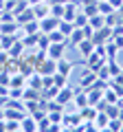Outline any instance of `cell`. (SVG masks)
<instances>
[{
  "instance_id": "cell-5",
  "label": "cell",
  "mask_w": 123,
  "mask_h": 132,
  "mask_svg": "<svg viewBox=\"0 0 123 132\" xmlns=\"http://www.w3.org/2000/svg\"><path fill=\"white\" fill-rule=\"evenodd\" d=\"M35 73H40V75H53L55 73V60H51L48 55L44 60H40L35 64Z\"/></svg>"
},
{
  "instance_id": "cell-17",
  "label": "cell",
  "mask_w": 123,
  "mask_h": 132,
  "mask_svg": "<svg viewBox=\"0 0 123 132\" xmlns=\"http://www.w3.org/2000/svg\"><path fill=\"white\" fill-rule=\"evenodd\" d=\"M20 130H38V121H35L31 114H27V117H22V121H20Z\"/></svg>"
},
{
  "instance_id": "cell-14",
  "label": "cell",
  "mask_w": 123,
  "mask_h": 132,
  "mask_svg": "<svg viewBox=\"0 0 123 132\" xmlns=\"http://www.w3.org/2000/svg\"><path fill=\"white\" fill-rule=\"evenodd\" d=\"M108 121H110V117L103 110H99L97 117H95V121H92V126H95V130H106V128H108Z\"/></svg>"
},
{
  "instance_id": "cell-15",
  "label": "cell",
  "mask_w": 123,
  "mask_h": 132,
  "mask_svg": "<svg viewBox=\"0 0 123 132\" xmlns=\"http://www.w3.org/2000/svg\"><path fill=\"white\" fill-rule=\"evenodd\" d=\"M7 53H9V57H13V60H22V55H24V44L20 42V40H15Z\"/></svg>"
},
{
  "instance_id": "cell-26",
  "label": "cell",
  "mask_w": 123,
  "mask_h": 132,
  "mask_svg": "<svg viewBox=\"0 0 123 132\" xmlns=\"http://www.w3.org/2000/svg\"><path fill=\"white\" fill-rule=\"evenodd\" d=\"M66 81H68V75H61V73H53V84H55V86H59V88H61V86H66Z\"/></svg>"
},
{
  "instance_id": "cell-27",
  "label": "cell",
  "mask_w": 123,
  "mask_h": 132,
  "mask_svg": "<svg viewBox=\"0 0 123 132\" xmlns=\"http://www.w3.org/2000/svg\"><path fill=\"white\" fill-rule=\"evenodd\" d=\"M38 130H51V119L48 117H42L38 121Z\"/></svg>"
},
{
  "instance_id": "cell-24",
  "label": "cell",
  "mask_w": 123,
  "mask_h": 132,
  "mask_svg": "<svg viewBox=\"0 0 123 132\" xmlns=\"http://www.w3.org/2000/svg\"><path fill=\"white\" fill-rule=\"evenodd\" d=\"M103 99L108 101V104H117V101H119V95H117V93H114V90L108 86V88L103 90Z\"/></svg>"
},
{
  "instance_id": "cell-18",
  "label": "cell",
  "mask_w": 123,
  "mask_h": 132,
  "mask_svg": "<svg viewBox=\"0 0 123 132\" xmlns=\"http://www.w3.org/2000/svg\"><path fill=\"white\" fill-rule=\"evenodd\" d=\"M86 24H88V15H86L84 11H77L75 18H73V27L75 29H84Z\"/></svg>"
},
{
  "instance_id": "cell-12",
  "label": "cell",
  "mask_w": 123,
  "mask_h": 132,
  "mask_svg": "<svg viewBox=\"0 0 123 132\" xmlns=\"http://www.w3.org/2000/svg\"><path fill=\"white\" fill-rule=\"evenodd\" d=\"M48 13H51V5H48L46 0H44V2H40V5H33V15H35V20L46 18Z\"/></svg>"
},
{
  "instance_id": "cell-20",
  "label": "cell",
  "mask_w": 123,
  "mask_h": 132,
  "mask_svg": "<svg viewBox=\"0 0 123 132\" xmlns=\"http://www.w3.org/2000/svg\"><path fill=\"white\" fill-rule=\"evenodd\" d=\"M88 24L92 29H101L106 24V18H103V13H95V15H90L88 18Z\"/></svg>"
},
{
  "instance_id": "cell-9",
  "label": "cell",
  "mask_w": 123,
  "mask_h": 132,
  "mask_svg": "<svg viewBox=\"0 0 123 132\" xmlns=\"http://www.w3.org/2000/svg\"><path fill=\"white\" fill-rule=\"evenodd\" d=\"M73 68H75V64H73V62H68V60H66V55L59 57V60L55 62V71H57V73H61V75H71Z\"/></svg>"
},
{
  "instance_id": "cell-3",
  "label": "cell",
  "mask_w": 123,
  "mask_h": 132,
  "mask_svg": "<svg viewBox=\"0 0 123 132\" xmlns=\"http://www.w3.org/2000/svg\"><path fill=\"white\" fill-rule=\"evenodd\" d=\"M112 38V27H108V24H103L101 29H95V33H92V42H95V46L97 44H106L108 40Z\"/></svg>"
},
{
  "instance_id": "cell-16",
  "label": "cell",
  "mask_w": 123,
  "mask_h": 132,
  "mask_svg": "<svg viewBox=\"0 0 123 132\" xmlns=\"http://www.w3.org/2000/svg\"><path fill=\"white\" fill-rule=\"evenodd\" d=\"M84 38H86V35H84V29H73V33L68 35V46H77Z\"/></svg>"
},
{
  "instance_id": "cell-28",
  "label": "cell",
  "mask_w": 123,
  "mask_h": 132,
  "mask_svg": "<svg viewBox=\"0 0 123 132\" xmlns=\"http://www.w3.org/2000/svg\"><path fill=\"white\" fill-rule=\"evenodd\" d=\"M27 2H29L31 7H33V5H40V2H44V0H27Z\"/></svg>"
},
{
  "instance_id": "cell-6",
  "label": "cell",
  "mask_w": 123,
  "mask_h": 132,
  "mask_svg": "<svg viewBox=\"0 0 123 132\" xmlns=\"http://www.w3.org/2000/svg\"><path fill=\"white\" fill-rule=\"evenodd\" d=\"M95 79H97V73H95V71H90V68H86V66H84V73H81V77H79V88L88 90L90 86L95 84Z\"/></svg>"
},
{
  "instance_id": "cell-13",
  "label": "cell",
  "mask_w": 123,
  "mask_h": 132,
  "mask_svg": "<svg viewBox=\"0 0 123 132\" xmlns=\"http://www.w3.org/2000/svg\"><path fill=\"white\" fill-rule=\"evenodd\" d=\"M97 106H92V104H88V106H84V108L79 110V114H81V119L84 121H95V117H97Z\"/></svg>"
},
{
  "instance_id": "cell-10",
  "label": "cell",
  "mask_w": 123,
  "mask_h": 132,
  "mask_svg": "<svg viewBox=\"0 0 123 132\" xmlns=\"http://www.w3.org/2000/svg\"><path fill=\"white\" fill-rule=\"evenodd\" d=\"M73 104H75L77 110H81L84 106H88V93H86L84 88H77L75 95H73Z\"/></svg>"
},
{
  "instance_id": "cell-30",
  "label": "cell",
  "mask_w": 123,
  "mask_h": 132,
  "mask_svg": "<svg viewBox=\"0 0 123 132\" xmlns=\"http://www.w3.org/2000/svg\"><path fill=\"white\" fill-rule=\"evenodd\" d=\"M117 104H119V108H123V95L119 97V101H117Z\"/></svg>"
},
{
  "instance_id": "cell-29",
  "label": "cell",
  "mask_w": 123,
  "mask_h": 132,
  "mask_svg": "<svg viewBox=\"0 0 123 132\" xmlns=\"http://www.w3.org/2000/svg\"><path fill=\"white\" fill-rule=\"evenodd\" d=\"M0 121H5V108H0Z\"/></svg>"
},
{
  "instance_id": "cell-23",
  "label": "cell",
  "mask_w": 123,
  "mask_h": 132,
  "mask_svg": "<svg viewBox=\"0 0 123 132\" xmlns=\"http://www.w3.org/2000/svg\"><path fill=\"white\" fill-rule=\"evenodd\" d=\"M51 5V2H48ZM51 15H55V18L61 20V15H64V2H53L51 5Z\"/></svg>"
},
{
  "instance_id": "cell-21",
  "label": "cell",
  "mask_w": 123,
  "mask_h": 132,
  "mask_svg": "<svg viewBox=\"0 0 123 132\" xmlns=\"http://www.w3.org/2000/svg\"><path fill=\"white\" fill-rule=\"evenodd\" d=\"M48 40H51V42H68V38L59 31V29H53V31L48 33Z\"/></svg>"
},
{
  "instance_id": "cell-19",
  "label": "cell",
  "mask_w": 123,
  "mask_h": 132,
  "mask_svg": "<svg viewBox=\"0 0 123 132\" xmlns=\"http://www.w3.org/2000/svg\"><path fill=\"white\" fill-rule=\"evenodd\" d=\"M119 51H121V48H119L112 40H108V42H106V57H108V60H114V57L119 55Z\"/></svg>"
},
{
  "instance_id": "cell-7",
  "label": "cell",
  "mask_w": 123,
  "mask_h": 132,
  "mask_svg": "<svg viewBox=\"0 0 123 132\" xmlns=\"http://www.w3.org/2000/svg\"><path fill=\"white\" fill-rule=\"evenodd\" d=\"M38 22H40V31H42V33H51L53 29H57V24H59V18H55V15L48 13L46 18L38 20Z\"/></svg>"
},
{
  "instance_id": "cell-25",
  "label": "cell",
  "mask_w": 123,
  "mask_h": 132,
  "mask_svg": "<svg viewBox=\"0 0 123 132\" xmlns=\"http://www.w3.org/2000/svg\"><path fill=\"white\" fill-rule=\"evenodd\" d=\"M22 31L24 33H38L40 31V22H38V20H31V22L22 24Z\"/></svg>"
},
{
  "instance_id": "cell-1",
  "label": "cell",
  "mask_w": 123,
  "mask_h": 132,
  "mask_svg": "<svg viewBox=\"0 0 123 132\" xmlns=\"http://www.w3.org/2000/svg\"><path fill=\"white\" fill-rule=\"evenodd\" d=\"M81 121H84V119H81L79 110H77V112H71V114L64 110V117H61V128H64V130H77V128L81 126Z\"/></svg>"
},
{
  "instance_id": "cell-31",
  "label": "cell",
  "mask_w": 123,
  "mask_h": 132,
  "mask_svg": "<svg viewBox=\"0 0 123 132\" xmlns=\"http://www.w3.org/2000/svg\"><path fill=\"white\" fill-rule=\"evenodd\" d=\"M0 51H2V48H0Z\"/></svg>"
},
{
  "instance_id": "cell-4",
  "label": "cell",
  "mask_w": 123,
  "mask_h": 132,
  "mask_svg": "<svg viewBox=\"0 0 123 132\" xmlns=\"http://www.w3.org/2000/svg\"><path fill=\"white\" fill-rule=\"evenodd\" d=\"M75 90H77V88H73L71 84L61 86V88L57 90V95H55V101H59L61 106H68V104L73 101V95H75Z\"/></svg>"
},
{
  "instance_id": "cell-2",
  "label": "cell",
  "mask_w": 123,
  "mask_h": 132,
  "mask_svg": "<svg viewBox=\"0 0 123 132\" xmlns=\"http://www.w3.org/2000/svg\"><path fill=\"white\" fill-rule=\"evenodd\" d=\"M66 46H68V42H51L48 44V48H46V55L51 57V60H59V57H64L66 55Z\"/></svg>"
},
{
  "instance_id": "cell-8",
  "label": "cell",
  "mask_w": 123,
  "mask_h": 132,
  "mask_svg": "<svg viewBox=\"0 0 123 132\" xmlns=\"http://www.w3.org/2000/svg\"><path fill=\"white\" fill-rule=\"evenodd\" d=\"M75 48H77V53H79L81 57H88L90 53L95 51V42H92V40H90V38H84V40H81V42L77 44Z\"/></svg>"
},
{
  "instance_id": "cell-11",
  "label": "cell",
  "mask_w": 123,
  "mask_h": 132,
  "mask_svg": "<svg viewBox=\"0 0 123 132\" xmlns=\"http://www.w3.org/2000/svg\"><path fill=\"white\" fill-rule=\"evenodd\" d=\"M31 20H35V15H33V7L29 5L27 9H22L20 13H15V22L22 27V24H27V22H31Z\"/></svg>"
},
{
  "instance_id": "cell-22",
  "label": "cell",
  "mask_w": 123,
  "mask_h": 132,
  "mask_svg": "<svg viewBox=\"0 0 123 132\" xmlns=\"http://www.w3.org/2000/svg\"><path fill=\"white\" fill-rule=\"evenodd\" d=\"M57 29H59V31H61V33H64V35L68 38V35L73 33V29H75V27H73V22H68V20H59V24H57Z\"/></svg>"
}]
</instances>
